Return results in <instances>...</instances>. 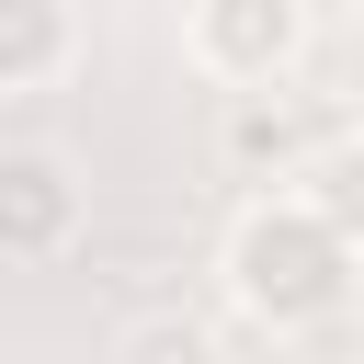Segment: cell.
Here are the masks:
<instances>
[{
	"instance_id": "5b68a950",
	"label": "cell",
	"mask_w": 364,
	"mask_h": 364,
	"mask_svg": "<svg viewBox=\"0 0 364 364\" xmlns=\"http://www.w3.org/2000/svg\"><path fill=\"white\" fill-rule=\"evenodd\" d=\"M80 68V11L68 0H0V91H57Z\"/></svg>"
},
{
	"instance_id": "52a82bcc",
	"label": "cell",
	"mask_w": 364,
	"mask_h": 364,
	"mask_svg": "<svg viewBox=\"0 0 364 364\" xmlns=\"http://www.w3.org/2000/svg\"><path fill=\"white\" fill-rule=\"evenodd\" d=\"M114 364H228V341L193 318V307H136L114 330Z\"/></svg>"
},
{
	"instance_id": "277c9868",
	"label": "cell",
	"mask_w": 364,
	"mask_h": 364,
	"mask_svg": "<svg viewBox=\"0 0 364 364\" xmlns=\"http://www.w3.org/2000/svg\"><path fill=\"white\" fill-rule=\"evenodd\" d=\"M80 239V182L57 148H0V262H57Z\"/></svg>"
},
{
	"instance_id": "3957f363",
	"label": "cell",
	"mask_w": 364,
	"mask_h": 364,
	"mask_svg": "<svg viewBox=\"0 0 364 364\" xmlns=\"http://www.w3.org/2000/svg\"><path fill=\"white\" fill-rule=\"evenodd\" d=\"M330 136H341L330 102H307V91H250V102H228L216 159H228L239 182H262V193H296V182L330 159Z\"/></svg>"
},
{
	"instance_id": "7a4b0ae2",
	"label": "cell",
	"mask_w": 364,
	"mask_h": 364,
	"mask_svg": "<svg viewBox=\"0 0 364 364\" xmlns=\"http://www.w3.org/2000/svg\"><path fill=\"white\" fill-rule=\"evenodd\" d=\"M307 46H318V11L307 0H193L182 11V68H205L228 102L284 91Z\"/></svg>"
},
{
	"instance_id": "6da1fadb",
	"label": "cell",
	"mask_w": 364,
	"mask_h": 364,
	"mask_svg": "<svg viewBox=\"0 0 364 364\" xmlns=\"http://www.w3.org/2000/svg\"><path fill=\"white\" fill-rule=\"evenodd\" d=\"M216 284H228V307H239L250 330L307 341V330H330V318L364 296V262H353L296 193H250V205L228 216V239H216Z\"/></svg>"
},
{
	"instance_id": "8992f818",
	"label": "cell",
	"mask_w": 364,
	"mask_h": 364,
	"mask_svg": "<svg viewBox=\"0 0 364 364\" xmlns=\"http://www.w3.org/2000/svg\"><path fill=\"white\" fill-rule=\"evenodd\" d=\"M296 205H307V216H318V228L364 262V125H341V136H330V159L296 182Z\"/></svg>"
}]
</instances>
